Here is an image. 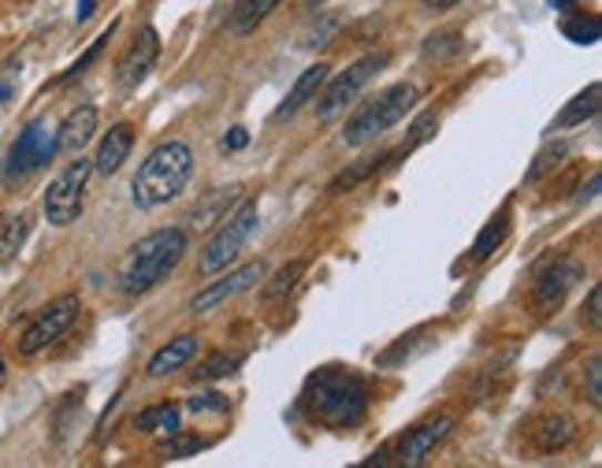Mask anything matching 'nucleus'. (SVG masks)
<instances>
[{"label": "nucleus", "instance_id": "6ab92c4d", "mask_svg": "<svg viewBox=\"0 0 602 468\" xmlns=\"http://www.w3.org/2000/svg\"><path fill=\"white\" fill-rule=\"evenodd\" d=\"M279 4L283 0H235V8H231V30H235L238 38L253 34Z\"/></svg>", "mask_w": 602, "mask_h": 468}, {"label": "nucleus", "instance_id": "a211bd4d", "mask_svg": "<svg viewBox=\"0 0 602 468\" xmlns=\"http://www.w3.org/2000/svg\"><path fill=\"white\" fill-rule=\"evenodd\" d=\"M573 435H577V420L569 417V413H551V417H543L532 428V442L540 454H554L573 442Z\"/></svg>", "mask_w": 602, "mask_h": 468}, {"label": "nucleus", "instance_id": "39448f33", "mask_svg": "<svg viewBox=\"0 0 602 468\" xmlns=\"http://www.w3.org/2000/svg\"><path fill=\"white\" fill-rule=\"evenodd\" d=\"M261 223V208L257 201H242L235 212H227V220L220 223L213 238L205 242V250H201V275H216V272H227V264L238 261V253L246 250V242L253 238V231H257Z\"/></svg>", "mask_w": 602, "mask_h": 468}, {"label": "nucleus", "instance_id": "4be33fe9", "mask_svg": "<svg viewBox=\"0 0 602 468\" xmlns=\"http://www.w3.org/2000/svg\"><path fill=\"white\" fill-rule=\"evenodd\" d=\"M599 98H602L599 82H591L584 93H577V98L565 104L562 115H558V126H580L584 120H591V115L599 112Z\"/></svg>", "mask_w": 602, "mask_h": 468}, {"label": "nucleus", "instance_id": "0eeeda50", "mask_svg": "<svg viewBox=\"0 0 602 468\" xmlns=\"http://www.w3.org/2000/svg\"><path fill=\"white\" fill-rule=\"evenodd\" d=\"M57 153H60V149H57V126H52L49 120L27 123L12 142V149H8L4 167H0V179H4L8 186L23 183V179L41 172V167H45Z\"/></svg>", "mask_w": 602, "mask_h": 468}, {"label": "nucleus", "instance_id": "2f4dec72", "mask_svg": "<svg viewBox=\"0 0 602 468\" xmlns=\"http://www.w3.org/2000/svg\"><path fill=\"white\" fill-rule=\"evenodd\" d=\"M238 368V357H227V354H216V357H208L205 365H197L194 368V383H213V379H224L231 376V372Z\"/></svg>", "mask_w": 602, "mask_h": 468}, {"label": "nucleus", "instance_id": "5701e85b", "mask_svg": "<svg viewBox=\"0 0 602 468\" xmlns=\"http://www.w3.org/2000/svg\"><path fill=\"white\" fill-rule=\"evenodd\" d=\"M506 234H510V212H499V216H494L488 227L477 234V246H472V261H488L491 253L506 242Z\"/></svg>", "mask_w": 602, "mask_h": 468}, {"label": "nucleus", "instance_id": "f03ea898", "mask_svg": "<svg viewBox=\"0 0 602 468\" xmlns=\"http://www.w3.org/2000/svg\"><path fill=\"white\" fill-rule=\"evenodd\" d=\"M186 231L183 227H161L153 234H145L126 253L123 268H120V291L131 297L150 294L153 286H161L167 275L178 268V261L186 257Z\"/></svg>", "mask_w": 602, "mask_h": 468}, {"label": "nucleus", "instance_id": "4468645a", "mask_svg": "<svg viewBox=\"0 0 602 468\" xmlns=\"http://www.w3.org/2000/svg\"><path fill=\"white\" fill-rule=\"evenodd\" d=\"M93 134H98V109L93 104H79V109L68 112V120L57 131V149L60 153H71L79 156L82 149L93 142Z\"/></svg>", "mask_w": 602, "mask_h": 468}, {"label": "nucleus", "instance_id": "f8f14e48", "mask_svg": "<svg viewBox=\"0 0 602 468\" xmlns=\"http://www.w3.org/2000/svg\"><path fill=\"white\" fill-rule=\"evenodd\" d=\"M156 57H161V38H156L153 27H145L142 34L126 45L123 60L115 63V82H120V90H139L142 82L150 79Z\"/></svg>", "mask_w": 602, "mask_h": 468}, {"label": "nucleus", "instance_id": "dca6fc26", "mask_svg": "<svg viewBox=\"0 0 602 468\" xmlns=\"http://www.w3.org/2000/svg\"><path fill=\"white\" fill-rule=\"evenodd\" d=\"M197 354V335H175L167 338V346H161L156 354L150 357V365H145V376L150 379H164L172 376V372L186 368L190 360Z\"/></svg>", "mask_w": 602, "mask_h": 468}, {"label": "nucleus", "instance_id": "cd10ccee", "mask_svg": "<svg viewBox=\"0 0 602 468\" xmlns=\"http://www.w3.org/2000/svg\"><path fill=\"white\" fill-rule=\"evenodd\" d=\"M461 49H465L461 30H439V34H428V41H425V57H436V60L458 57Z\"/></svg>", "mask_w": 602, "mask_h": 468}, {"label": "nucleus", "instance_id": "9b49d317", "mask_svg": "<svg viewBox=\"0 0 602 468\" xmlns=\"http://www.w3.org/2000/svg\"><path fill=\"white\" fill-rule=\"evenodd\" d=\"M580 279H584V264L580 261H573V257L554 261L551 268L540 272V279H535V286H532L535 313H554Z\"/></svg>", "mask_w": 602, "mask_h": 468}, {"label": "nucleus", "instance_id": "393cba45", "mask_svg": "<svg viewBox=\"0 0 602 468\" xmlns=\"http://www.w3.org/2000/svg\"><path fill=\"white\" fill-rule=\"evenodd\" d=\"M302 275H305V261L283 264V268L268 279V286H264V302H283V297H287L294 286H298Z\"/></svg>", "mask_w": 602, "mask_h": 468}, {"label": "nucleus", "instance_id": "79ce46f5", "mask_svg": "<svg viewBox=\"0 0 602 468\" xmlns=\"http://www.w3.org/2000/svg\"><path fill=\"white\" fill-rule=\"evenodd\" d=\"M8 98H12V87H8V82H0V104H4Z\"/></svg>", "mask_w": 602, "mask_h": 468}, {"label": "nucleus", "instance_id": "c03bdc74", "mask_svg": "<svg viewBox=\"0 0 602 468\" xmlns=\"http://www.w3.org/2000/svg\"><path fill=\"white\" fill-rule=\"evenodd\" d=\"M305 4H324V0H305Z\"/></svg>", "mask_w": 602, "mask_h": 468}, {"label": "nucleus", "instance_id": "a19ab883", "mask_svg": "<svg viewBox=\"0 0 602 468\" xmlns=\"http://www.w3.org/2000/svg\"><path fill=\"white\" fill-rule=\"evenodd\" d=\"M93 12V0H79V23H86Z\"/></svg>", "mask_w": 602, "mask_h": 468}, {"label": "nucleus", "instance_id": "2eb2a0df", "mask_svg": "<svg viewBox=\"0 0 602 468\" xmlns=\"http://www.w3.org/2000/svg\"><path fill=\"white\" fill-rule=\"evenodd\" d=\"M331 74V68L327 63H313V68H305L302 74H298V82L290 87V93L283 98V104L276 112H272V123H283V120H294L305 104H309L316 93H320V87H324V79Z\"/></svg>", "mask_w": 602, "mask_h": 468}, {"label": "nucleus", "instance_id": "c756f323", "mask_svg": "<svg viewBox=\"0 0 602 468\" xmlns=\"http://www.w3.org/2000/svg\"><path fill=\"white\" fill-rule=\"evenodd\" d=\"M565 153H569V145L565 142H554V145H547L540 156H535V164L524 172V183H540V179L551 172V167H558L565 161Z\"/></svg>", "mask_w": 602, "mask_h": 468}, {"label": "nucleus", "instance_id": "1a4fd4ad", "mask_svg": "<svg viewBox=\"0 0 602 468\" xmlns=\"http://www.w3.org/2000/svg\"><path fill=\"white\" fill-rule=\"evenodd\" d=\"M79 294H60L52 297V302L41 308V313L30 321V327L23 332V338H19V354L23 357H34L41 354V349H49L52 343H60L63 335L71 332V324L79 321Z\"/></svg>", "mask_w": 602, "mask_h": 468}, {"label": "nucleus", "instance_id": "20e7f679", "mask_svg": "<svg viewBox=\"0 0 602 468\" xmlns=\"http://www.w3.org/2000/svg\"><path fill=\"white\" fill-rule=\"evenodd\" d=\"M417 101H420V93L414 82H395V87L379 90L365 109H357L350 115V123H346V131H343V142L350 149H365L368 142L384 138L390 126H398L406 120V115L417 109Z\"/></svg>", "mask_w": 602, "mask_h": 468}, {"label": "nucleus", "instance_id": "9d476101", "mask_svg": "<svg viewBox=\"0 0 602 468\" xmlns=\"http://www.w3.org/2000/svg\"><path fill=\"white\" fill-rule=\"evenodd\" d=\"M453 428V420L450 417H436V420H425V424H417V428H409L395 446H387V454H395V465H406V468H417V465H425L431 450L447 439Z\"/></svg>", "mask_w": 602, "mask_h": 468}, {"label": "nucleus", "instance_id": "58836bf2", "mask_svg": "<svg viewBox=\"0 0 602 468\" xmlns=\"http://www.w3.org/2000/svg\"><path fill=\"white\" fill-rule=\"evenodd\" d=\"M461 0H425V8H431V12H450V8H458Z\"/></svg>", "mask_w": 602, "mask_h": 468}, {"label": "nucleus", "instance_id": "c9c22d12", "mask_svg": "<svg viewBox=\"0 0 602 468\" xmlns=\"http://www.w3.org/2000/svg\"><path fill=\"white\" fill-rule=\"evenodd\" d=\"M584 316H588V327H591V332H599V324H602V286H591V291H588V308H584Z\"/></svg>", "mask_w": 602, "mask_h": 468}, {"label": "nucleus", "instance_id": "4c0bfd02", "mask_svg": "<svg viewBox=\"0 0 602 468\" xmlns=\"http://www.w3.org/2000/svg\"><path fill=\"white\" fill-rule=\"evenodd\" d=\"M599 186H602V175L595 172V175H591L588 179V190H584V194H580L577 201H580V205H584V201H595L599 197Z\"/></svg>", "mask_w": 602, "mask_h": 468}, {"label": "nucleus", "instance_id": "37998d69", "mask_svg": "<svg viewBox=\"0 0 602 468\" xmlns=\"http://www.w3.org/2000/svg\"><path fill=\"white\" fill-rule=\"evenodd\" d=\"M4 372H8V368H4V357H0V379H4Z\"/></svg>", "mask_w": 602, "mask_h": 468}, {"label": "nucleus", "instance_id": "ea45409f", "mask_svg": "<svg viewBox=\"0 0 602 468\" xmlns=\"http://www.w3.org/2000/svg\"><path fill=\"white\" fill-rule=\"evenodd\" d=\"M551 4H554V12H573L580 0H551Z\"/></svg>", "mask_w": 602, "mask_h": 468}, {"label": "nucleus", "instance_id": "b1692460", "mask_svg": "<svg viewBox=\"0 0 602 468\" xmlns=\"http://www.w3.org/2000/svg\"><path fill=\"white\" fill-rule=\"evenodd\" d=\"M562 34L573 41V45H595V41L602 38V23H599V16L577 12V16L562 19Z\"/></svg>", "mask_w": 602, "mask_h": 468}, {"label": "nucleus", "instance_id": "72a5a7b5", "mask_svg": "<svg viewBox=\"0 0 602 468\" xmlns=\"http://www.w3.org/2000/svg\"><path fill=\"white\" fill-rule=\"evenodd\" d=\"M584 383H588V401L591 406H602V357L595 354L588 360V368H584Z\"/></svg>", "mask_w": 602, "mask_h": 468}, {"label": "nucleus", "instance_id": "473e14b6", "mask_svg": "<svg viewBox=\"0 0 602 468\" xmlns=\"http://www.w3.org/2000/svg\"><path fill=\"white\" fill-rule=\"evenodd\" d=\"M186 409L194 413V417H205V413H227L231 401L224 395H216V390H208V395H194V398H190Z\"/></svg>", "mask_w": 602, "mask_h": 468}, {"label": "nucleus", "instance_id": "ddd939ff", "mask_svg": "<svg viewBox=\"0 0 602 468\" xmlns=\"http://www.w3.org/2000/svg\"><path fill=\"white\" fill-rule=\"evenodd\" d=\"M264 279V261H249V264H242L238 272H231L227 279H220V283H208L205 291H201L194 302H190V313L201 316V313H213V308H220L227 302V297H235V294H246L249 286H257Z\"/></svg>", "mask_w": 602, "mask_h": 468}, {"label": "nucleus", "instance_id": "6e6552de", "mask_svg": "<svg viewBox=\"0 0 602 468\" xmlns=\"http://www.w3.org/2000/svg\"><path fill=\"white\" fill-rule=\"evenodd\" d=\"M93 175V161H79L68 164L63 172L52 179L45 190V220L52 227H68V223L79 220L82 201H86V183Z\"/></svg>", "mask_w": 602, "mask_h": 468}, {"label": "nucleus", "instance_id": "f257e3e1", "mask_svg": "<svg viewBox=\"0 0 602 468\" xmlns=\"http://www.w3.org/2000/svg\"><path fill=\"white\" fill-rule=\"evenodd\" d=\"M302 409L324 428L350 431L368 413V383L350 368H320L302 390Z\"/></svg>", "mask_w": 602, "mask_h": 468}, {"label": "nucleus", "instance_id": "7ed1b4c3", "mask_svg": "<svg viewBox=\"0 0 602 468\" xmlns=\"http://www.w3.org/2000/svg\"><path fill=\"white\" fill-rule=\"evenodd\" d=\"M190 175H194V149L186 142L156 145L142 161L139 175H134V183H131L134 205L145 212L167 205V201H175L186 190Z\"/></svg>", "mask_w": 602, "mask_h": 468}, {"label": "nucleus", "instance_id": "7c9ffc66", "mask_svg": "<svg viewBox=\"0 0 602 468\" xmlns=\"http://www.w3.org/2000/svg\"><path fill=\"white\" fill-rule=\"evenodd\" d=\"M436 131H439V115H436V112H425V115H417V123H414V131H409L406 145H401L395 156H406V153H414V149H417V145H425L428 138H436Z\"/></svg>", "mask_w": 602, "mask_h": 468}, {"label": "nucleus", "instance_id": "a878e982", "mask_svg": "<svg viewBox=\"0 0 602 468\" xmlns=\"http://www.w3.org/2000/svg\"><path fill=\"white\" fill-rule=\"evenodd\" d=\"M139 431H178V424H183V413H178V406H153V409H145V413H139Z\"/></svg>", "mask_w": 602, "mask_h": 468}, {"label": "nucleus", "instance_id": "aec40b11", "mask_svg": "<svg viewBox=\"0 0 602 468\" xmlns=\"http://www.w3.org/2000/svg\"><path fill=\"white\" fill-rule=\"evenodd\" d=\"M242 197V186H227V190H213V194H205L197 201V208H194V220L197 227H208V223H220V220H227V212L231 205Z\"/></svg>", "mask_w": 602, "mask_h": 468}, {"label": "nucleus", "instance_id": "c85d7f7f", "mask_svg": "<svg viewBox=\"0 0 602 468\" xmlns=\"http://www.w3.org/2000/svg\"><path fill=\"white\" fill-rule=\"evenodd\" d=\"M27 234H30V220H27V216L8 220V223H4V231H0V261L16 257V250L27 242Z\"/></svg>", "mask_w": 602, "mask_h": 468}, {"label": "nucleus", "instance_id": "f3484780", "mask_svg": "<svg viewBox=\"0 0 602 468\" xmlns=\"http://www.w3.org/2000/svg\"><path fill=\"white\" fill-rule=\"evenodd\" d=\"M134 149V126L131 123H115L109 134L101 138V149H98V161H93V172L101 175H115L123 167V161L131 156Z\"/></svg>", "mask_w": 602, "mask_h": 468}, {"label": "nucleus", "instance_id": "f704fd0d", "mask_svg": "<svg viewBox=\"0 0 602 468\" xmlns=\"http://www.w3.org/2000/svg\"><path fill=\"white\" fill-rule=\"evenodd\" d=\"M112 30H115V27H109V30H104V34L98 38V45H93V49L86 52V57H82V60L75 63V68H71L68 74H63V79H60V82H68V79H75V74H82V71H86V68H90V63H93V60H98V57H101V49H104V41H109V38H112Z\"/></svg>", "mask_w": 602, "mask_h": 468}, {"label": "nucleus", "instance_id": "e433bc0d", "mask_svg": "<svg viewBox=\"0 0 602 468\" xmlns=\"http://www.w3.org/2000/svg\"><path fill=\"white\" fill-rule=\"evenodd\" d=\"M246 142H249V131H246V126H235L231 134H224L220 149H224V153H235V149H246Z\"/></svg>", "mask_w": 602, "mask_h": 468}, {"label": "nucleus", "instance_id": "bb28decb", "mask_svg": "<svg viewBox=\"0 0 602 468\" xmlns=\"http://www.w3.org/2000/svg\"><path fill=\"white\" fill-rule=\"evenodd\" d=\"M197 450H205V439H201V435L172 431V439L161 442V457H164V461H183V457H194Z\"/></svg>", "mask_w": 602, "mask_h": 468}, {"label": "nucleus", "instance_id": "423d86ee", "mask_svg": "<svg viewBox=\"0 0 602 468\" xmlns=\"http://www.w3.org/2000/svg\"><path fill=\"white\" fill-rule=\"evenodd\" d=\"M384 68H387V52H368V57L354 60L350 68L339 71L335 79L327 74L320 93L313 98V101H316V120L331 123L335 115H343V112L357 101V93H361Z\"/></svg>", "mask_w": 602, "mask_h": 468}, {"label": "nucleus", "instance_id": "412c9836", "mask_svg": "<svg viewBox=\"0 0 602 468\" xmlns=\"http://www.w3.org/2000/svg\"><path fill=\"white\" fill-rule=\"evenodd\" d=\"M390 161H395V153H379V156H368V161L361 164H354L350 172H343V175H335L331 179V186H327V194H350V190L357 183H365V179H373L379 167H387Z\"/></svg>", "mask_w": 602, "mask_h": 468}]
</instances>
